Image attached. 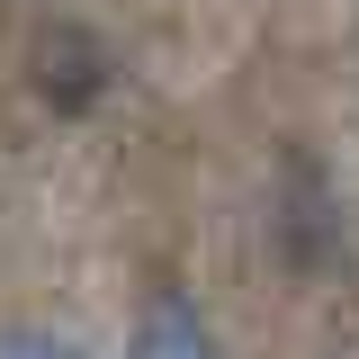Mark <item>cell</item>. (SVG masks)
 <instances>
[{"label":"cell","instance_id":"cell-2","mask_svg":"<svg viewBox=\"0 0 359 359\" xmlns=\"http://www.w3.org/2000/svg\"><path fill=\"white\" fill-rule=\"evenodd\" d=\"M0 359H81V351H63L54 332H0Z\"/></svg>","mask_w":359,"mask_h":359},{"label":"cell","instance_id":"cell-1","mask_svg":"<svg viewBox=\"0 0 359 359\" xmlns=\"http://www.w3.org/2000/svg\"><path fill=\"white\" fill-rule=\"evenodd\" d=\"M126 359H216V341H207V323H198L189 306H153Z\"/></svg>","mask_w":359,"mask_h":359}]
</instances>
